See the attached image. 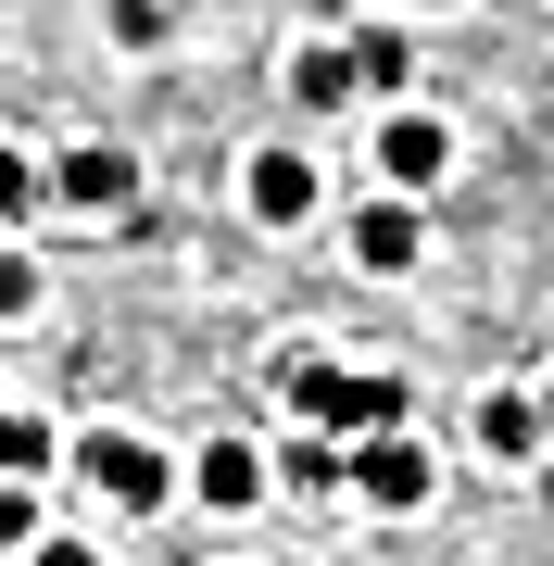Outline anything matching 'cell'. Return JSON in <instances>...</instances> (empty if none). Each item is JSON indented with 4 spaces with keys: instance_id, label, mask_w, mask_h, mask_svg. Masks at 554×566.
<instances>
[{
    "instance_id": "1",
    "label": "cell",
    "mask_w": 554,
    "mask_h": 566,
    "mask_svg": "<svg viewBox=\"0 0 554 566\" xmlns=\"http://www.w3.org/2000/svg\"><path fill=\"white\" fill-rule=\"evenodd\" d=\"M278 390H290L303 428H404V378H353V365H328V353H290Z\"/></svg>"
},
{
    "instance_id": "2",
    "label": "cell",
    "mask_w": 554,
    "mask_h": 566,
    "mask_svg": "<svg viewBox=\"0 0 554 566\" xmlns=\"http://www.w3.org/2000/svg\"><path fill=\"white\" fill-rule=\"evenodd\" d=\"M76 479H88V504H114V516H151V504H165V453H151L139 428H102V441L76 453Z\"/></svg>"
},
{
    "instance_id": "3",
    "label": "cell",
    "mask_w": 554,
    "mask_h": 566,
    "mask_svg": "<svg viewBox=\"0 0 554 566\" xmlns=\"http://www.w3.org/2000/svg\"><path fill=\"white\" fill-rule=\"evenodd\" d=\"M353 491H366L378 516H416V504H429V453H416L404 428H366V453H353Z\"/></svg>"
},
{
    "instance_id": "4",
    "label": "cell",
    "mask_w": 554,
    "mask_h": 566,
    "mask_svg": "<svg viewBox=\"0 0 554 566\" xmlns=\"http://www.w3.org/2000/svg\"><path fill=\"white\" fill-rule=\"evenodd\" d=\"M441 164H453V126H441V114H390V126H378V177H390V189H429Z\"/></svg>"
},
{
    "instance_id": "5",
    "label": "cell",
    "mask_w": 554,
    "mask_h": 566,
    "mask_svg": "<svg viewBox=\"0 0 554 566\" xmlns=\"http://www.w3.org/2000/svg\"><path fill=\"white\" fill-rule=\"evenodd\" d=\"M252 214H265V227H303V214H315V151H303V139L252 151Z\"/></svg>"
},
{
    "instance_id": "6",
    "label": "cell",
    "mask_w": 554,
    "mask_h": 566,
    "mask_svg": "<svg viewBox=\"0 0 554 566\" xmlns=\"http://www.w3.org/2000/svg\"><path fill=\"white\" fill-rule=\"evenodd\" d=\"M416 252H429V227H416V189H404V202H378L366 227H353V264H366V277H404Z\"/></svg>"
},
{
    "instance_id": "7",
    "label": "cell",
    "mask_w": 554,
    "mask_h": 566,
    "mask_svg": "<svg viewBox=\"0 0 554 566\" xmlns=\"http://www.w3.org/2000/svg\"><path fill=\"white\" fill-rule=\"evenodd\" d=\"M63 202H76V214H126V202H139V164H126V151H63Z\"/></svg>"
},
{
    "instance_id": "8",
    "label": "cell",
    "mask_w": 554,
    "mask_h": 566,
    "mask_svg": "<svg viewBox=\"0 0 554 566\" xmlns=\"http://www.w3.org/2000/svg\"><path fill=\"white\" fill-rule=\"evenodd\" d=\"M542 441H554L542 403H516V390H492V403H479V453H492V465H530Z\"/></svg>"
},
{
    "instance_id": "9",
    "label": "cell",
    "mask_w": 554,
    "mask_h": 566,
    "mask_svg": "<svg viewBox=\"0 0 554 566\" xmlns=\"http://www.w3.org/2000/svg\"><path fill=\"white\" fill-rule=\"evenodd\" d=\"M353 88H366V51H290V102L303 114H341Z\"/></svg>"
},
{
    "instance_id": "10",
    "label": "cell",
    "mask_w": 554,
    "mask_h": 566,
    "mask_svg": "<svg viewBox=\"0 0 554 566\" xmlns=\"http://www.w3.org/2000/svg\"><path fill=\"white\" fill-rule=\"evenodd\" d=\"M252 491H265V465L240 441H202V504H252Z\"/></svg>"
},
{
    "instance_id": "11",
    "label": "cell",
    "mask_w": 554,
    "mask_h": 566,
    "mask_svg": "<svg viewBox=\"0 0 554 566\" xmlns=\"http://www.w3.org/2000/svg\"><path fill=\"white\" fill-rule=\"evenodd\" d=\"M102 25H114V39H126V51H151V39H165V25H177V13H165V0H102Z\"/></svg>"
},
{
    "instance_id": "12",
    "label": "cell",
    "mask_w": 554,
    "mask_h": 566,
    "mask_svg": "<svg viewBox=\"0 0 554 566\" xmlns=\"http://www.w3.org/2000/svg\"><path fill=\"white\" fill-rule=\"evenodd\" d=\"M353 51H366V88H404V63H416V51H404V25H366Z\"/></svg>"
},
{
    "instance_id": "13",
    "label": "cell",
    "mask_w": 554,
    "mask_h": 566,
    "mask_svg": "<svg viewBox=\"0 0 554 566\" xmlns=\"http://www.w3.org/2000/svg\"><path fill=\"white\" fill-rule=\"evenodd\" d=\"M0 465H13V479H39V465H51V428L13 416V428H0Z\"/></svg>"
},
{
    "instance_id": "14",
    "label": "cell",
    "mask_w": 554,
    "mask_h": 566,
    "mask_svg": "<svg viewBox=\"0 0 554 566\" xmlns=\"http://www.w3.org/2000/svg\"><path fill=\"white\" fill-rule=\"evenodd\" d=\"M290 491H341V453L328 441H290Z\"/></svg>"
},
{
    "instance_id": "15",
    "label": "cell",
    "mask_w": 554,
    "mask_h": 566,
    "mask_svg": "<svg viewBox=\"0 0 554 566\" xmlns=\"http://www.w3.org/2000/svg\"><path fill=\"white\" fill-rule=\"evenodd\" d=\"M25 566H102V554H88V542H39V554H25Z\"/></svg>"
},
{
    "instance_id": "16",
    "label": "cell",
    "mask_w": 554,
    "mask_h": 566,
    "mask_svg": "<svg viewBox=\"0 0 554 566\" xmlns=\"http://www.w3.org/2000/svg\"><path fill=\"white\" fill-rule=\"evenodd\" d=\"M416 13H453V0H416Z\"/></svg>"
},
{
    "instance_id": "17",
    "label": "cell",
    "mask_w": 554,
    "mask_h": 566,
    "mask_svg": "<svg viewBox=\"0 0 554 566\" xmlns=\"http://www.w3.org/2000/svg\"><path fill=\"white\" fill-rule=\"evenodd\" d=\"M542 416H554V390H542Z\"/></svg>"
}]
</instances>
